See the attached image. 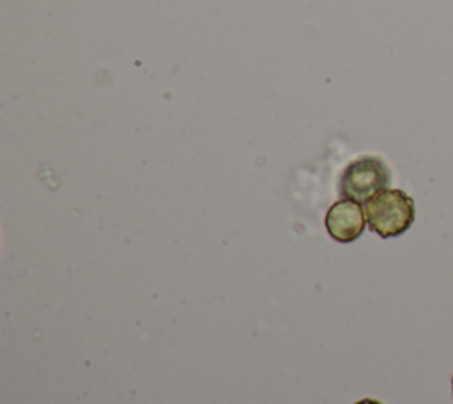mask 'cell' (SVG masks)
Segmentation results:
<instances>
[{
    "instance_id": "4",
    "label": "cell",
    "mask_w": 453,
    "mask_h": 404,
    "mask_svg": "<svg viewBox=\"0 0 453 404\" xmlns=\"http://www.w3.org/2000/svg\"><path fill=\"white\" fill-rule=\"evenodd\" d=\"M354 404H382V402L377 400V399H361V400H357Z\"/></svg>"
},
{
    "instance_id": "2",
    "label": "cell",
    "mask_w": 453,
    "mask_h": 404,
    "mask_svg": "<svg viewBox=\"0 0 453 404\" xmlns=\"http://www.w3.org/2000/svg\"><path fill=\"white\" fill-rule=\"evenodd\" d=\"M389 183L391 172L386 161L379 156L365 154L345 165L338 179V193L361 204L386 190Z\"/></svg>"
},
{
    "instance_id": "3",
    "label": "cell",
    "mask_w": 453,
    "mask_h": 404,
    "mask_svg": "<svg viewBox=\"0 0 453 404\" xmlns=\"http://www.w3.org/2000/svg\"><path fill=\"white\" fill-rule=\"evenodd\" d=\"M324 223L327 229V234L334 241L352 243L363 234L366 227L365 209L356 200L342 198L327 209Z\"/></svg>"
},
{
    "instance_id": "1",
    "label": "cell",
    "mask_w": 453,
    "mask_h": 404,
    "mask_svg": "<svg viewBox=\"0 0 453 404\" xmlns=\"http://www.w3.org/2000/svg\"><path fill=\"white\" fill-rule=\"evenodd\" d=\"M368 227L380 237H396L414 221V200L398 188H386L365 202Z\"/></svg>"
},
{
    "instance_id": "5",
    "label": "cell",
    "mask_w": 453,
    "mask_h": 404,
    "mask_svg": "<svg viewBox=\"0 0 453 404\" xmlns=\"http://www.w3.org/2000/svg\"><path fill=\"white\" fill-rule=\"evenodd\" d=\"M451 388H453V379H451Z\"/></svg>"
}]
</instances>
